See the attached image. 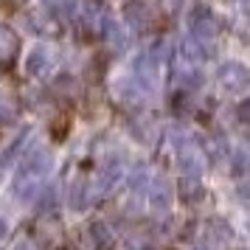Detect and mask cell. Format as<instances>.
Returning <instances> with one entry per match:
<instances>
[{
    "label": "cell",
    "mask_w": 250,
    "mask_h": 250,
    "mask_svg": "<svg viewBox=\"0 0 250 250\" xmlns=\"http://www.w3.org/2000/svg\"><path fill=\"white\" fill-rule=\"evenodd\" d=\"M121 174H124V160L110 155V158L102 160V166H99V174H96V197H104V194H110L115 188V183L121 180Z\"/></svg>",
    "instance_id": "cell-7"
},
{
    "label": "cell",
    "mask_w": 250,
    "mask_h": 250,
    "mask_svg": "<svg viewBox=\"0 0 250 250\" xmlns=\"http://www.w3.org/2000/svg\"><path fill=\"white\" fill-rule=\"evenodd\" d=\"M171 144H174V155H177V163H180L183 174L200 177V171L205 169V149L188 132H180V129L171 135Z\"/></svg>",
    "instance_id": "cell-3"
},
{
    "label": "cell",
    "mask_w": 250,
    "mask_h": 250,
    "mask_svg": "<svg viewBox=\"0 0 250 250\" xmlns=\"http://www.w3.org/2000/svg\"><path fill=\"white\" fill-rule=\"evenodd\" d=\"M54 96H59V99H76L79 96V82L73 79L70 73L57 76V82H54Z\"/></svg>",
    "instance_id": "cell-19"
},
{
    "label": "cell",
    "mask_w": 250,
    "mask_h": 250,
    "mask_svg": "<svg viewBox=\"0 0 250 250\" xmlns=\"http://www.w3.org/2000/svg\"><path fill=\"white\" fill-rule=\"evenodd\" d=\"M28 20H31V28H34L37 34H42V37H57V34H59V20H57L51 12H48V9H40V12H34Z\"/></svg>",
    "instance_id": "cell-16"
},
{
    "label": "cell",
    "mask_w": 250,
    "mask_h": 250,
    "mask_svg": "<svg viewBox=\"0 0 250 250\" xmlns=\"http://www.w3.org/2000/svg\"><path fill=\"white\" fill-rule=\"evenodd\" d=\"M124 20L135 34H146L155 25V12L146 0H126L124 3Z\"/></svg>",
    "instance_id": "cell-6"
},
{
    "label": "cell",
    "mask_w": 250,
    "mask_h": 250,
    "mask_svg": "<svg viewBox=\"0 0 250 250\" xmlns=\"http://www.w3.org/2000/svg\"><path fill=\"white\" fill-rule=\"evenodd\" d=\"M17 57H20V34L12 25L0 23V65L9 68Z\"/></svg>",
    "instance_id": "cell-12"
},
{
    "label": "cell",
    "mask_w": 250,
    "mask_h": 250,
    "mask_svg": "<svg viewBox=\"0 0 250 250\" xmlns=\"http://www.w3.org/2000/svg\"><path fill=\"white\" fill-rule=\"evenodd\" d=\"M9 3H23V0H9Z\"/></svg>",
    "instance_id": "cell-26"
},
{
    "label": "cell",
    "mask_w": 250,
    "mask_h": 250,
    "mask_svg": "<svg viewBox=\"0 0 250 250\" xmlns=\"http://www.w3.org/2000/svg\"><path fill=\"white\" fill-rule=\"evenodd\" d=\"M197 250H205V248H197Z\"/></svg>",
    "instance_id": "cell-27"
},
{
    "label": "cell",
    "mask_w": 250,
    "mask_h": 250,
    "mask_svg": "<svg viewBox=\"0 0 250 250\" xmlns=\"http://www.w3.org/2000/svg\"><path fill=\"white\" fill-rule=\"evenodd\" d=\"M23 68H25V73H28V76H34V79L48 76L51 68H54V57H51L48 45H34V48H31V51L25 54Z\"/></svg>",
    "instance_id": "cell-8"
},
{
    "label": "cell",
    "mask_w": 250,
    "mask_h": 250,
    "mask_svg": "<svg viewBox=\"0 0 250 250\" xmlns=\"http://www.w3.org/2000/svg\"><path fill=\"white\" fill-rule=\"evenodd\" d=\"M113 242H115L113 230L104 222H93L82 233V248L84 250H113Z\"/></svg>",
    "instance_id": "cell-10"
},
{
    "label": "cell",
    "mask_w": 250,
    "mask_h": 250,
    "mask_svg": "<svg viewBox=\"0 0 250 250\" xmlns=\"http://www.w3.org/2000/svg\"><path fill=\"white\" fill-rule=\"evenodd\" d=\"M216 82H219V87H222L228 96H245V90H248V84H250V73L242 62L228 59V62H222L219 70H216Z\"/></svg>",
    "instance_id": "cell-4"
},
{
    "label": "cell",
    "mask_w": 250,
    "mask_h": 250,
    "mask_svg": "<svg viewBox=\"0 0 250 250\" xmlns=\"http://www.w3.org/2000/svg\"><path fill=\"white\" fill-rule=\"evenodd\" d=\"M188 37H191L194 42H200L205 45L208 51H214L216 48V37H219V20H216V14L208 9V6H194L191 12H188Z\"/></svg>",
    "instance_id": "cell-2"
},
{
    "label": "cell",
    "mask_w": 250,
    "mask_h": 250,
    "mask_svg": "<svg viewBox=\"0 0 250 250\" xmlns=\"http://www.w3.org/2000/svg\"><path fill=\"white\" fill-rule=\"evenodd\" d=\"M171 79H174V87L180 93H194L203 84L200 62H194V59H188L186 54H180L177 62H174V68H171Z\"/></svg>",
    "instance_id": "cell-5"
},
{
    "label": "cell",
    "mask_w": 250,
    "mask_h": 250,
    "mask_svg": "<svg viewBox=\"0 0 250 250\" xmlns=\"http://www.w3.org/2000/svg\"><path fill=\"white\" fill-rule=\"evenodd\" d=\"M87 197H90V188H87V180L84 177H76V180L70 183V194H68V203L73 211H82L84 208V203H87Z\"/></svg>",
    "instance_id": "cell-18"
},
{
    "label": "cell",
    "mask_w": 250,
    "mask_h": 250,
    "mask_svg": "<svg viewBox=\"0 0 250 250\" xmlns=\"http://www.w3.org/2000/svg\"><path fill=\"white\" fill-rule=\"evenodd\" d=\"M177 194H180V200L183 203H200L205 197V188H203V183H200V177H191V174H186L180 180V186H177Z\"/></svg>",
    "instance_id": "cell-17"
},
{
    "label": "cell",
    "mask_w": 250,
    "mask_h": 250,
    "mask_svg": "<svg viewBox=\"0 0 250 250\" xmlns=\"http://www.w3.org/2000/svg\"><path fill=\"white\" fill-rule=\"evenodd\" d=\"M14 250H31V245L28 242H20V245H14Z\"/></svg>",
    "instance_id": "cell-23"
},
{
    "label": "cell",
    "mask_w": 250,
    "mask_h": 250,
    "mask_svg": "<svg viewBox=\"0 0 250 250\" xmlns=\"http://www.w3.org/2000/svg\"><path fill=\"white\" fill-rule=\"evenodd\" d=\"M245 163H248V158H245V149H236V152H233V171H236V174H242V171H245Z\"/></svg>",
    "instance_id": "cell-22"
},
{
    "label": "cell",
    "mask_w": 250,
    "mask_h": 250,
    "mask_svg": "<svg viewBox=\"0 0 250 250\" xmlns=\"http://www.w3.org/2000/svg\"><path fill=\"white\" fill-rule=\"evenodd\" d=\"M54 169V155L48 149H37L28 158L23 160V166L14 177V197L17 200H34L40 188H42V180Z\"/></svg>",
    "instance_id": "cell-1"
},
{
    "label": "cell",
    "mask_w": 250,
    "mask_h": 250,
    "mask_svg": "<svg viewBox=\"0 0 250 250\" xmlns=\"http://www.w3.org/2000/svg\"><path fill=\"white\" fill-rule=\"evenodd\" d=\"M149 203H152V208L155 211H169L171 205V183L160 174V177H155V183H152V188H149Z\"/></svg>",
    "instance_id": "cell-15"
},
{
    "label": "cell",
    "mask_w": 250,
    "mask_h": 250,
    "mask_svg": "<svg viewBox=\"0 0 250 250\" xmlns=\"http://www.w3.org/2000/svg\"><path fill=\"white\" fill-rule=\"evenodd\" d=\"M233 3H236V6H245V3H248V0H233Z\"/></svg>",
    "instance_id": "cell-25"
},
{
    "label": "cell",
    "mask_w": 250,
    "mask_h": 250,
    "mask_svg": "<svg viewBox=\"0 0 250 250\" xmlns=\"http://www.w3.org/2000/svg\"><path fill=\"white\" fill-rule=\"evenodd\" d=\"M104 14H107V12H104L99 3H90V6H87V12H84V25H87V31H93V34H99V31H102Z\"/></svg>",
    "instance_id": "cell-20"
},
{
    "label": "cell",
    "mask_w": 250,
    "mask_h": 250,
    "mask_svg": "<svg viewBox=\"0 0 250 250\" xmlns=\"http://www.w3.org/2000/svg\"><path fill=\"white\" fill-rule=\"evenodd\" d=\"M99 37H102L104 42L113 48V51H124V48H126V31H124V25L118 23L115 17H110V14H104V23H102Z\"/></svg>",
    "instance_id": "cell-14"
},
{
    "label": "cell",
    "mask_w": 250,
    "mask_h": 250,
    "mask_svg": "<svg viewBox=\"0 0 250 250\" xmlns=\"http://www.w3.org/2000/svg\"><path fill=\"white\" fill-rule=\"evenodd\" d=\"M230 239H233V230L228 222H222V219L205 222V250H225Z\"/></svg>",
    "instance_id": "cell-11"
},
{
    "label": "cell",
    "mask_w": 250,
    "mask_h": 250,
    "mask_svg": "<svg viewBox=\"0 0 250 250\" xmlns=\"http://www.w3.org/2000/svg\"><path fill=\"white\" fill-rule=\"evenodd\" d=\"M70 121L65 118V115H59L57 121H54V138H65V132H68Z\"/></svg>",
    "instance_id": "cell-21"
},
{
    "label": "cell",
    "mask_w": 250,
    "mask_h": 250,
    "mask_svg": "<svg viewBox=\"0 0 250 250\" xmlns=\"http://www.w3.org/2000/svg\"><path fill=\"white\" fill-rule=\"evenodd\" d=\"M20 110H23L20 96H17L9 84L0 82V124H14V121L20 118Z\"/></svg>",
    "instance_id": "cell-13"
},
{
    "label": "cell",
    "mask_w": 250,
    "mask_h": 250,
    "mask_svg": "<svg viewBox=\"0 0 250 250\" xmlns=\"http://www.w3.org/2000/svg\"><path fill=\"white\" fill-rule=\"evenodd\" d=\"M6 236V222H3V219H0V239Z\"/></svg>",
    "instance_id": "cell-24"
},
{
    "label": "cell",
    "mask_w": 250,
    "mask_h": 250,
    "mask_svg": "<svg viewBox=\"0 0 250 250\" xmlns=\"http://www.w3.org/2000/svg\"><path fill=\"white\" fill-rule=\"evenodd\" d=\"M31 233H34V239L42 245V248H51V245L59 239V233H62V222H59L57 214L45 211L42 216H37V222H34V228H31Z\"/></svg>",
    "instance_id": "cell-9"
}]
</instances>
